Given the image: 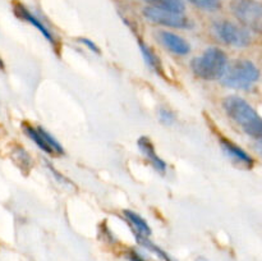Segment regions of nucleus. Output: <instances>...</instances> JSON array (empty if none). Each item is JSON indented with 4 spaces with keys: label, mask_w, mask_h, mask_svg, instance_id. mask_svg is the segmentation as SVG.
<instances>
[{
    "label": "nucleus",
    "mask_w": 262,
    "mask_h": 261,
    "mask_svg": "<svg viewBox=\"0 0 262 261\" xmlns=\"http://www.w3.org/2000/svg\"><path fill=\"white\" fill-rule=\"evenodd\" d=\"M224 109L247 135L260 140L262 136V119L258 113L243 97L232 95L224 100Z\"/></svg>",
    "instance_id": "1"
},
{
    "label": "nucleus",
    "mask_w": 262,
    "mask_h": 261,
    "mask_svg": "<svg viewBox=\"0 0 262 261\" xmlns=\"http://www.w3.org/2000/svg\"><path fill=\"white\" fill-rule=\"evenodd\" d=\"M191 68L199 78L205 81L222 79L228 69V56L222 49L209 48L191 61Z\"/></svg>",
    "instance_id": "2"
},
{
    "label": "nucleus",
    "mask_w": 262,
    "mask_h": 261,
    "mask_svg": "<svg viewBox=\"0 0 262 261\" xmlns=\"http://www.w3.org/2000/svg\"><path fill=\"white\" fill-rule=\"evenodd\" d=\"M260 79V71L251 60H239L228 67L222 77V83L229 89L248 90Z\"/></svg>",
    "instance_id": "3"
},
{
    "label": "nucleus",
    "mask_w": 262,
    "mask_h": 261,
    "mask_svg": "<svg viewBox=\"0 0 262 261\" xmlns=\"http://www.w3.org/2000/svg\"><path fill=\"white\" fill-rule=\"evenodd\" d=\"M230 9L242 27L253 32H260L262 27V7L257 0H233L230 3Z\"/></svg>",
    "instance_id": "4"
},
{
    "label": "nucleus",
    "mask_w": 262,
    "mask_h": 261,
    "mask_svg": "<svg viewBox=\"0 0 262 261\" xmlns=\"http://www.w3.org/2000/svg\"><path fill=\"white\" fill-rule=\"evenodd\" d=\"M214 32L220 41L235 48H247L252 41L250 31L229 20L215 22Z\"/></svg>",
    "instance_id": "5"
},
{
    "label": "nucleus",
    "mask_w": 262,
    "mask_h": 261,
    "mask_svg": "<svg viewBox=\"0 0 262 261\" xmlns=\"http://www.w3.org/2000/svg\"><path fill=\"white\" fill-rule=\"evenodd\" d=\"M143 15L150 22L160 26H166V27L183 28V30H188L192 27V22L183 13H176L155 7H147L143 9Z\"/></svg>",
    "instance_id": "6"
},
{
    "label": "nucleus",
    "mask_w": 262,
    "mask_h": 261,
    "mask_svg": "<svg viewBox=\"0 0 262 261\" xmlns=\"http://www.w3.org/2000/svg\"><path fill=\"white\" fill-rule=\"evenodd\" d=\"M158 37L159 41L165 46V49L177 55H187L191 53V45L188 41L177 33L170 32V31H160L158 33Z\"/></svg>",
    "instance_id": "7"
},
{
    "label": "nucleus",
    "mask_w": 262,
    "mask_h": 261,
    "mask_svg": "<svg viewBox=\"0 0 262 261\" xmlns=\"http://www.w3.org/2000/svg\"><path fill=\"white\" fill-rule=\"evenodd\" d=\"M138 148H140L141 153L146 156L148 161L151 163V165L159 171V173L164 174L166 171V163L160 158V156L156 154L155 147H154L152 142H151L150 138L147 137H140L137 140Z\"/></svg>",
    "instance_id": "8"
},
{
    "label": "nucleus",
    "mask_w": 262,
    "mask_h": 261,
    "mask_svg": "<svg viewBox=\"0 0 262 261\" xmlns=\"http://www.w3.org/2000/svg\"><path fill=\"white\" fill-rule=\"evenodd\" d=\"M220 145H222L224 153L232 159L234 163L241 164V165L246 166V168H252L253 166V159L246 153L243 148L237 146L235 143L230 142L227 138H220Z\"/></svg>",
    "instance_id": "9"
},
{
    "label": "nucleus",
    "mask_w": 262,
    "mask_h": 261,
    "mask_svg": "<svg viewBox=\"0 0 262 261\" xmlns=\"http://www.w3.org/2000/svg\"><path fill=\"white\" fill-rule=\"evenodd\" d=\"M15 14H17L18 17L22 18V19H25V20H27V22H30L32 26H35V27L37 28V30L40 31L41 33H42L43 37H45L46 40H48L49 42L51 44V45L56 46V41H55V38H54L53 33L50 32V30H49V28L46 27V26L43 25V23L41 22V20L38 19V18L36 17L35 14H32V13H31L30 10L26 9V8L23 7V5L18 4L17 7H15Z\"/></svg>",
    "instance_id": "10"
},
{
    "label": "nucleus",
    "mask_w": 262,
    "mask_h": 261,
    "mask_svg": "<svg viewBox=\"0 0 262 261\" xmlns=\"http://www.w3.org/2000/svg\"><path fill=\"white\" fill-rule=\"evenodd\" d=\"M124 216L130 225L135 237H150L151 228L145 219L132 210H124Z\"/></svg>",
    "instance_id": "11"
},
{
    "label": "nucleus",
    "mask_w": 262,
    "mask_h": 261,
    "mask_svg": "<svg viewBox=\"0 0 262 261\" xmlns=\"http://www.w3.org/2000/svg\"><path fill=\"white\" fill-rule=\"evenodd\" d=\"M138 46H140V50L141 53H142L146 64L158 74H163V66H161L160 59H159L158 55L154 53L152 49H151L150 46L146 45V44L141 40L138 41Z\"/></svg>",
    "instance_id": "12"
},
{
    "label": "nucleus",
    "mask_w": 262,
    "mask_h": 261,
    "mask_svg": "<svg viewBox=\"0 0 262 261\" xmlns=\"http://www.w3.org/2000/svg\"><path fill=\"white\" fill-rule=\"evenodd\" d=\"M150 4V7L160 8V9L171 10L176 13H184L186 5L183 0H145Z\"/></svg>",
    "instance_id": "13"
},
{
    "label": "nucleus",
    "mask_w": 262,
    "mask_h": 261,
    "mask_svg": "<svg viewBox=\"0 0 262 261\" xmlns=\"http://www.w3.org/2000/svg\"><path fill=\"white\" fill-rule=\"evenodd\" d=\"M23 129H25L26 135H27L28 137L33 141V143H36V145H37L38 147L43 151V153L54 154L50 146L46 143V141L43 140V137L41 136L40 130H38L37 127H32V125H30V124H25L23 125Z\"/></svg>",
    "instance_id": "14"
},
{
    "label": "nucleus",
    "mask_w": 262,
    "mask_h": 261,
    "mask_svg": "<svg viewBox=\"0 0 262 261\" xmlns=\"http://www.w3.org/2000/svg\"><path fill=\"white\" fill-rule=\"evenodd\" d=\"M188 2L207 12H216L222 8V0H188Z\"/></svg>",
    "instance_id": "15"
},
{
    "label": "nucleus",
    "mask_w": 262,
    "mask_h": 261,
    "mask_svg": "<svg viewBox=\"0 0 262 261\" xmlns=\"http://www.w3.org/2000/svg\"><path fill=\"white\" fill-rule=\"evenodd\" d=\"M159 120L165 125H173L176 123V114L168 107L161 106L159 109Z\"/></svg>",
    "instance_id": "16"
},
{
    "label": "nucleus",
    "mask_w": 262,
    "mask_h": 261,
    "mask_svg": "<svg viewBox=\"0 0 262 261\" xmlns=\"http://www.w3.org/2000/svg\"><path fill=\"white\" fill-rule=\"evenodd\" d=\"M79 42H81L82 45H84V46H86V48L89 49V50H91L92 53H95V54H99V53H100V49H99V46H97L96 44L94 42V41H92V40H90V38H86V37H81V38H79Z\"/></svg>",
    "instance_id": "17"
},
{
    "label": "nucleus",
    "mask_w": 262,
    "mask_h": 261,
    "mask_svg": "<svg viewBox=\"0 0 262 261\" xmlns=\"http://www.w3.org/2000/svg\"><path fill=\"white\" fill-rule=\"evenodd\" d=\"M130 260L132 261H145L142 257H141L140 253H137V252L130 253Z\"/></svg>",
    "instance_id": "18"
},
{
    "label": "nucleus",
    "mask_w": 262,
    "mask_h": 261,
    "mask_svg": "<svg viewBox=\"0 0 262 261\" xmlns=\"http://www.w3.org/2000/svg\"><path fill=\"white\" fill-rule=\"evenodd\" d=\"M0 69H4V63H3L2 59H0Z\"/></svg>",
    "instance_id": "19"
},
{
    "label": "nucleus",
    "mask_w": 262,
    "mask_h": 261,
    "mask_svg": "<svg viewBox=\"0 0 262 261\" xmlns=\"http://www.w3.org/2000/svg\"><path fill=\"white\" fill-rule=\"evenodd\" d=\"M196 261H207V260H206V258H204V257H199Z\"/></svg>",
    "instance_id": "20"
}]
</instances>
